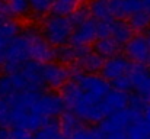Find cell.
Returning <instances> with one entry per match:
<instances>
[{
  "mask_svg": "<svg viewBox=\"0 0 150 139\" xmlns=\"http://www.w3.org/2000/svg\"><path fill=\"white\" fill-rule=\"evenodd\" d=\"M61 96L66 107L76 116H79L83 122L100 123L106 117L102 103L88 96L73 80L61 89Z\"/></svg>",
  "mask_w": 150,
  "mask_h": 139,
  "instance_id": "cell-1",
  "label": "cell"
},
{
  "mask_svg": "<svg viewBox=\"0 0 150 139\" xmlns=\"http://www.w3.org/2000/svg\"><path fill=\"white\" fill-rule=\"evenodd\" d=\"M74 25L69 16L52 15L48 16L42 23V35L52 46L67 45L71 41Z\"/></svg>",
  "mask_w": 150,
  "mask_h": 139,
  "instance_id": "cell-2",
  "label": "cell"
},
{
  "mask_svg": "<svg viewBox=\"0 0 150 139\" xmlns=\"http://www.w3.org/2000/svg\"><path fill=\"white\" fill-rule=\"evenodd\" d=\"M31 55H29V45L28 41L25 39V36L22 34H19L7 46L1 65H3V71L6 74H16L21 73L22 67L26 64V61H29Z\"/></svg>",
  "mask_w": 150,
  "mask_h": 139,
  "instance_id": "cell-3",
  "label": "cell"
},
{
  "mask_svg": "<svg viewBox=\"0 0 150 139\" xmlns=\"http://www.w3.org/2000/svg\"><path fill=\"white\" fill-rule=\"evenodd\" d=\"M22 35L28 41L31 59H35L38 62L45 64V62H50L55 58V49L44 38V35L40 34L35 28H26L22 32Z\"/></svg>",
  "mask_w": 150,
  "mask_h": 139,
  "instance_id": "cell-4",
  "label": "cell"
},
{
  "mask_svg": "<svg viewBox=\"0 0 150 139\" xmlns=\"http://www.w3.org/2000/svg\"><path fill=\"white\" fill-rule=\"evenodd\" d=\"M71 80L92 98L100 101L109 92V83L103 75L92 74V73H82L74 71L71 74Z\"/></svg>",
  "mask_w": 150,
  "mask_h": 139,
  "instance_id": "cell-5",
  "label": "cell"
},
{
  "mask_svg": "<svg viewBox=\"0 0 150 139\" xmlns=\"http://www.w3.org/2000/svg\"><path fill=\"white\" fill-rule=\"evenodd\" d=\"M142 117H143L142 113L127 107V109H122L120 112H115V113H111L109 116H106L99 123L98 129L103 135L115 133V132H124V131L128 129L130 125L140 120Z\"/></svg>",
  "mask_w": 150,
  "mask_h": 139,
  "instance_id": "cell-6",
  "label": "cell"
},
{
  "mask_svg": "<svg viewBox=\"0 0 150 139\" xmlns=\"http://www.w3.org/2000/svg\"><path fill=\"white\" fill-rule=\"evenodd\" d=\"M66 107V103L63 100V96L57 93H41L35 104L32 106L31 112L35 115H40L45 119H52L55 116L63 115V110Z\"/></svg>",
  "mask_w": 150,
  "mask_h": 139,
  "instance_id": "cell-7",
  "label": "cell"
},
{
  "mask_svg": "<svg viewBox=\"0 0 150 139\" xmlns=\"http://www.w3.org/2000/svg\"><path fill=\"white\" fill-rule=\"evenodd\" d=\"M42 78L45 86L50 89H63L70 78V71L61 62H45L42 64Z\"/></svg>",
  "mask_w": 150,
  "mask_h": 139,
  "instance_id": "cell-8",
  "label": "cell"
},
{
  "mask_svg": "<svg viewBox=\"0 0 150 139\" xmlns=\"http://www.w3.org/2000/svg\"><path fill=\"white\" fill-rule=\"evenodd\" d=\"M131 61L128 57H124V55H114L111 58H106L105 59V64L100 70V74L108 80V81H112L124 74H127L131 68Z\"/></svg>",
  "mask_w": 150,
  "mask_h": 139,
  "instance_id": "cell-9",
  "label": "cell"
},
{
  "mask_svg": "<svg viewBox=\"0 0 150 139\" xmlns=\"http://www.w3.org/2000/svg\"><path fill=\"white\" fill-rule=\"evenodd\" d=\"M125 54L127 57L134 61V62H140V64H144V62H149L150 59V45L146 39V36H142V35H137V36H133L125 45Z\"/></svg>",
  "mask_w": 150,
  "mask_h": 139,
  "instance_id": "cell-10",
  "label": "cell"
},
{
  "mask_svg": "<svg viewBox=\"0 0 150 139\" xmlns=\"http://www.w3.org/2000/svg\"><path fill=\"white\" fill-rule=\"evenodd\" d=\"M28 89H31V86L21 73L0 75V98H9L10 96Z\"/></svg>",
  "mask_w": 150,
  "mask_h": 139,
  "instance_id": "cell-11",
  "label": "cell"
},
{
  "mask_svg": "<svg viewBox=\"0 0 150 139\" xmlns=\"http://www.w3.org/2000/svg\"><path fill=\"white\" fill-rule=\"evenodd\" d=\"M96 39H98V20L89 19L85 23L74 28L70 42L77 46H88Z\"/></svg>",
  "mask_w": 150,
  "mask_h": 139,
  "instance_id": "cell-12",
  "label": "cell"
},
{
  "mask_svg": "<svg viewBox=\"0 0 150 139\" xmlns=\"http://www.w3.org/2000/svg\"><path fill=\"white\" fill-rule=\"evenodd\" d=\"M128 101H130V96L127 94V92H121V90H117V89L109 90L108 94L100 100L106 116H109L111 113L120 112L122 109H127Z\"/></svg>",
  "mask_w": 150,
  "mask_h": 139,
  "instance_id": "cell-13",
  "label": "cell"
},
{
  "mask_svg": "<svg viewBox=\"0 0 150 139\" xmlns=\"http://www.w3.org/2000/svg\"><path fill=\"white\" fill-rule=\"evenodd\" d=\"M21 74L28 81L31 89L42 92L45 83H44V78H42V65H41V62H38L35 59L26 61V64L21 70Z\"/></svg>",
  "mask_w": 150,
  "mask_h": 139,
  "instance_id": "cell-14",
  "label": "cell"
},
{
  "mask_svg": "<svg viewBox=\"0 0 150 139\" xmlns=\"http://www.w3.org/2000/svg\"><path fill=\"white\" fill-rule=\"evenodd\" d=\"M103 64H105V58L102 55H99L98 52L89 49L82 58H79L74 62V68H76V71L96 74L98 71L102 70Z\"/></svg>",
  "mask_w": 150,
  "mask_h": 139,
  "instance_id": "cell-15",
  "label": "cell"
},
{
  "mask_svg": "<svg viewBox=\"0 0 150 139\" xmlns=\"http://www.w3.org/2000/svg\"><path fill=\"white\" fill-rule=\"evenodd\" d=\"M111 36L120 42L121 45H125L133 38V28L128 22H124L121 19H112V32Z\"/></svg>",
  "mask_w": 150,
  "mask_h": 139,
  "instance_id": "cell-16",
  "label": "cell"
},
{
  "mask_svg": "<svg viewBox=\"0 0 150 139\" xmlns=\"http://www.w3.org/2000/svg\"><path fill=\"white\" fill-rule=\"evenodd\" d=\"M121 44L117 42L112 36L108 38H98L93 44V51L98 52L99 55H102L103 58H111L114 55L118 54Z\"/></svg>",
  "mask_w": 150,
  "mask_h": 139,
  "instance_id": "cell-17",
  "label": "cell"
},
{
  "mask_svg": "<svg viewBox=\"0 0 150 139\" xmlns=\"http://www.w3.org/2000/svg\"><path fill=\"white\" fill-rule=\"evenodd\" d=\"M128 75H130V78H131L133 89L137 92V90L149 80L150 71L144 64L134 62V64H131V68H130V71H128Z\"/></svg>",
  "mask_w": 150,
  "mask_h": 139,
  "instance_id": "cell-18",
  "label": "cell"
},
{
  "mask_svg": "<svg viewBox=\"0 0 150 139\" xmlns=\"http://www.w3.org/2000/svg\"><path fill=\"white\" fill-rule=\"evenodd\" d=\"M88 6H89L91 15L96 20H108L114 17L111 12L109 0H91Z\"/></svg>",
  "mask_w": 150,
  "mask_h": 139,
  "instance_id": "cell-19",
  "label": "cell"
},
{
  "mask_svg": "<svg viewBox=\"0 0 150 139\" xmlns=\"http://www.w3.org/2000/svg\"><path fill=\"white\" fill-rule=\"evenodd\" d=\"M82 119L79 116H76L73 112H67V113H63L61 115V119H60V126H61V132L64 135H71L74 133L76 131H79L82 126Z\"/></svg>",
  "mask_w": 150,
  "mask_h": 139,
  "instance_id": "cell-20",
  "label": "cell"
},
{
  "mask_svg": "<svg viewBox=\"0 0 150 139\" xmlns=\"http://www.w3.org/2000/svg\"><path fill=\"white\" fill-rule=\"evenodd\" d=\"M125 133L128 139H150V123L142 117L140 120L130 125Z\"/></svg>",
  "mask_w": 150,
  "mask_h": 139,
  "instance_id": "cell-21",
  "label": "cell"
},
{
  "mask_svg": "<svg viewBox=\"0 0 150 139\" xmlns=\"http://www.w3.org/2000/svg\"><path fill=\"white\" fill-rule=\"evenodd\" d=\"M61 136V126L58 122L50 119L41 129H38L34 135V139H58Z\"/></svg>",
  "mask_w": 150,
  "mask_h": 139,
  "instance_id": "cell-22",
  "label": "cell"
},
{
  "mask_svg": "<svg viewBox=\"0 0 150 139\" xmlns=\"http://www.w3.org/2000/svg\"><path fill=\"white\" fill-rule=\"evenodd\" d=\"M128 23L133 28V31H137V32L147 31L150 28V13L143 9V10L131 15L128 17Z\"/></svg>",
  "mask_w": 150,
  "mask_h": 139,
  "instance_id": "cell-23",
  "label": "cell"
},
{
  "mask_svg": "<svg viewBox=\"0 0 150 139\" xmlns=\"http://www.w3.org/2000/svg\"><path fill=\"white\" fill-rule=\"evenodd\" d=\"M77 6L79 0H52V13L61 16H70Z\"/></svg>",
  "mask_w": 150,
  "mask_h": 139,
  "instance_id": "cell-24",
  "label": "cell"
},
{
  "mask_svg": "<svg viewBox=\"0 0 150 139\" xmlns=\"http://www.w3.org/2000/svg\"><path fill=\"white\" fill-rule=\"evenodd\" d=\"M6 4L9 7L10 15L12 16H16V17L26 16L28 12L31 10L29 0H6Z\"/></svg>",
  "mask_w": 150,
  "mask_h": 139,
  "instance_id": "cell-25",
  "label": "cell"
},
{
  "mask_svg": "<svg viewBox=\"0 0 150 139\" xmlns=\"http://www.w3.org/2000/svg\"><path fill=\"white\" fill-rule=\"evenodd\" d=\"M29 6L37 17H42L52 10V0H29Z\"/></svg>",
  "mask_w": 150,
  "mask_h": 139,
  "instance_id": "cell-26",
  "label": "cell"
},
{
  "mask_svg": "<svg viewBox=\"0 0 150 139\" xmlns=\"http://www.w3.org/2000/svg\"><path fill=\"white\" fill-rule=\"evenodd\" d=\"M91 10H89V6H77L76 7V10L69 16L70 19H71V22H73V25L74 26H79V25H82V23H85L86 20H89L91 19Z\"/></svg>",
  "mask_w": 150,
  "mask_h": 139,
  "instance_id": "cell-27",
  "label": "cell"
},
{
  "mask_svg": "<svg viewBox=\"0 0 150 139\" xmlns=\"http://www.w3.org/2000/svg\"><path fill=\"white\" fill-rule=\"evenodd\" d=\"M102 136L103 133L99 129H86V128H80L79 131L70 135L71 139H102Z\"/></svg>",
  "mask_w": 150,
  "mask_h": 139,
  "instance_id": "cell-28",
  "label": "cell"
},
{
  "mask_svg": "<svg viewBox=\"0 0 150 139\" xmlns=\"http://www.w3.org/2000/svg\"><path fill=\"white\" fill-rule=\"evenodd\" d=\"M0 126L10 128V103L7 98H0Z\"/></svg>",
  "mask_w": 150,
  "mask_h": 139,
  "instance_id": "cell-29",
  "label": "cell"
},
{
  "mask_svg": "<svg viewBox=\"0 0 150 139\" xmlns=\"http://www.w3.org/2000/svg\"><path fill=\"white\" fill-rule=\"evenodd\" d=\"M111 84H112L114 89L121 90V92H128V90L133 89V83H131V78H130L128 73L121 75V77H118V78H115V80H112Z\"/></svg>",
  "mask_w": 150,
  "mask_h": 139,
  "instance_id": "cell-30",
  "label": "cell"
},
{
  "mask_svg": "<svg viewBox=\"0 0 150 139\" xmlns=\"http://www.w3.org/2000/svg\"><path fill=\"white\" fill-rule=\"evenodd\" d=\"M109 6H111V12H112V16L114 17H117V19L127 17L125 16L124 0H109Z\"/></svg>",
  "mask_w": 150,
  "mask_h": 139,
  "instance_id": "cell-31",
  "label": "cell"
},
{
  "mask_svg": "<svg viewBox=\"0 0 150 139\" xmlns=\"http://www.w3.org/2000/svg\"><path fill=\"white\" fill-rule=\"evenodd\" d=\"M112 32V19L98 20V38H108Z\"/></svg>",
  "mask_w": 150,
  "mask_h": 139,
  "instance_id": "cell-32",
  "label": "cell"
},
{
  "mask_svg": "<svg viewBox=\"0 0 150 139\" xmlns=\"http://www.w3.org/2000/svg\"><path fill=\"white\" fill-rule=\"evenodd\" d=\"M12 139H34V135L25 128H12Z\"/></svg>",
  "mask_w": 150,
  "mask_h": 139,
  "instance_id": "cell-33",
  "label": "cell"
},
{
  "mask_svg": "<svg viewBox=\"0 0 150 139\" xmlns=\"http://www.w3.org/2000/svg\"><path fill=\"white\" fill-rule=\"evenodd\" d=\"M137 93H139L142 97H144L147 101H150V77H149V80L137 90Z\"/></svg>",
  "mask_w": 150,
  "mask_h": 139,
  "instance_id": "cell-34",
  "label": "cell"
},
{
  "mask_svg": "<svg viewBox=\"0 0 150 139\" xmlns=\"http://www.w3.org/2000/svg\"><path fill=\"white\" fill-rule=\"evenodd\" d=\"M102 139H128V138H127V133L125 132H115V133L103 135Z\"/></svg>",
  "mask_w": 150,
  "mask_h": 139,
  "instance_id": "cell-35",
  "label": "cell"
},
{
  "mask_svg": "<svg viewBox=\"0 0 150 139\" xmlns=\"http://www.w3.org/2000/svg\"><path fill=\"white\" fill-rule=\"evenodd\" d=\"M0 16H12L4 0H0Z\"/></svg>",
  "mask_w": 150,
  "mask_h": 139,
  "instance_id": "cell-36",
  "label": "cell"
},
{
  "mask_svg": "<svg viewBox=\"0 0 150 139\" xmlns=\"http://www.w3.org/2000/svg\"><path fill=\"white\" fill-rule=\"evenodd\" d=\"M0 139H12V131L7 128H0Z\"/></svg>",
  "mask_w": 150,
  "mask_h": 139,
  "instance_id": "cell-37",
  "label": "cell"
},
{
  "mask_svg": "<svg viewBox=\"0 0 150 139\" xmlns=\"http://www.w3.org/2000/svg\"><path fill=\"white\" fill-rule=\"evenodd\" d=\"M143 119L147 120L150 123V104L149 103H147V106H146V109H144V112H143Z\"/></svg>",
  "mask_w": 150,
  "mask_h": 139,
  "instance_id": "cell-38",
  "label": "cell"
},
{
  "mask_svg": "<svg viewBox=\"0 0 150 139\" xmlns=\"http://www.w3.org/2000/svg\"><path fill=\"white\" fill-rule=\"evenodd\" d=\"M142 1H143V9L150 13V0H142Z\"/></svg>",
  "mask_w": 150,
  "mask_h": 139,
  "instance_id": "cell-39",
  "label": "cell"
},
{
  "mask_svg": "<svg viewBox=\"0 0 150 139\" xmlns=\"http://www.w3.org/2000/svg\"><path fill=\"white\" fill-rule=\"evenodd\" d=\"M144 36H146V39H147V42H149V45H150V28L146 31V35Z\"/></svg>",
  "mask_w": 150,
  "mask_h": 139,
  "instance_id": "cell-40",
  "label": "cell"
},
{
  "mask_svg": "<svg viewBox=\"0 0 150 139\" xmlns=\"http://www.w3.org/2000/svg\"><path fill=\"white\" fill-rule=\"evenodd\" d=\"M58 139H71V138H70L69 135H64V133H63V135H61V136H60Z\"/></svg>",
  "mask_w": 150,
  "mask_h": 139,
  "instance_id": "cell-41",
  "label": "cell"
},
{
  "mask_svg": "<svg viewBox=\"0 0 150 139\" xmlns=\"http://www.w3.org/2000/svg\"><path fill=\"white\" fill-rule=\"evenodd\" d=\"M149 64H150V59H149Z\"/></svg>",
  "mask_w": 150,
  "mask_h": 139,
  "instance_id": "cell-42",
  "label": "cell"
},
{
  "mask_svg": "<svg viewBox=\"0 0 150 139\" xmlns=\"http://www.w3.org/2000/svg\"><path fill=\"white\" fill-rule=\"evenodd\" d=\"M0 17H1V16H0Z\"/></svg>",
  "mask_w": 150,
  "mask_h": 139,
  "instance_id": "cell-43",
  "label": "cell"
}]
</instances>
